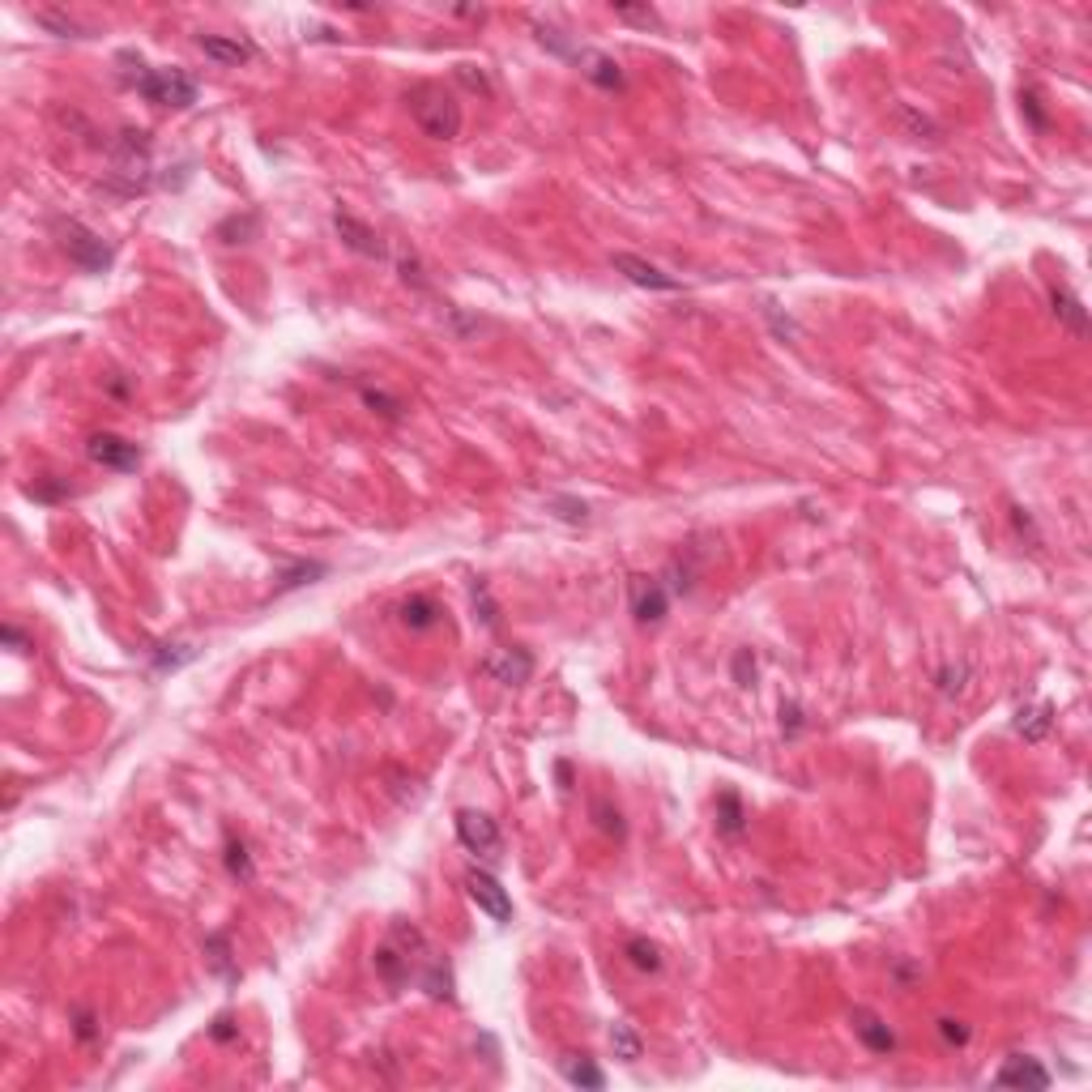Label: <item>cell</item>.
<instances>
[{
	"label": "cell",
	"mask_w": 1092,
	"mask_h": 1092,
	"mask_svg": "<svg viewBox=\"0 0 1092 1092\" xmlns=\"http://www.w3.org/2000/svg\"><path fill=\"white\" fill-rule=\"evenodd\" d=\"M410 102V116H414V124L427 133V137L435 141H453L457 133H461V102L453 99V94L445 90V86H414V90L406 94Z\"/></svg>",
	"instance_id": "obj_1"
},
{
	"label": "cell",
	"mask_w": 1092,
	"mask_h": 1092,
	"mask_svg": "<svg viewBox=\"0 0 1092 1092\" xmlns=\"http://www.w3.org/2000/svg\"><path fill=\"white\" fill-rule=\"evenodd\" d=\"M124 82L149 102H163V107H193L196 102V82L184 69H146L137 60V73H129Z\"/></svg>",
	"instance_id": "obj_2"
},
{
	"label": "cell",
	"mask_w": 1092,
	"mask_h": 1092,
	"mask_svg": "<svg viewBox=\"0 0 1092 1092\" xmlns=\"http://www.w3.org/2000/svg\"><path fill=\"white\" fill-rule=\"evenodd\" d=\"M56 235H60V248H65V257L73 260L77 269H86V273H102V269H112L116 252L112 243L102 240V235H94L90 226H82L77 218H56Z\"/></svg>",
	"instance_id": "obj_3"
},
{
	"label": "cell",
	"mask_w": 1092,
	"mask_h": 1092,
	"mask_svg": "<svg viewBox=\"0 0 1092 1092\" xmlns=\"http://www.w3.org/2000/svg\"><path fill=\"white\" fill-rule=\"evenodd\" d=\"M112 176L120 179V193H141L149 184V137L146 133H133L124 129L120 137L112 141Z\"/></svg>",
	"instance_id": "obj_4"
},
{
	"label": "cell",
	"mask_w": 1092,
	"mask_h": 1092,
	"mask_svg": "<svg viewBox=\"0 0 1092 1092\" xmlns=\"http://www.w3.org/2000/svg\"><path fill=\"white\" fill-rule=\"evenodd\" d=\"M457 836L461 845L474 853V858H487L495 862L500 858V824L482 811H457Z\"/></svg>",
	"instance_id": "obj_5"
},
{
	"label": "cell",
	"mask_w": 1092,
	"mask_h": 1092,
	"mask_svg": "<svg viewBox=\"0 0 1092 1092\" xmlns=\"http://www.w3.org/2000/svg\"><path fill=\"white\" fill-rule=\"evenodd\" d=\"M86 457H90L94 465H107V470L116 474H133L141 465V448L129 445L124 435H112V431H99L90 435V445H86Z\"/></svg>",
	"instance_id": "obj_6"
},
{
	"label": "cell",
	"mask_w": 1092,
	"mask_h": 1092,
	"mask_svg": "<svg viewBox=\"0 0 1092 1092\" xmlns=\"http://www.w3.org/2000/svg\"><path fill=\"white\" fill-rule=\"evenodd\" d=\"M465 888H470V900L491 917V922H512V900H508V892L500 888L495 875L470 870V875H465Z\"/></svg>",
	"instance_id": "obj_7"
},
{
	"label": "cell",
	"mask_w": 1092,
	"mask_h": 1092,
	"mask_svg": "<svg viewBox=\"0 0 1092 1092\" xmlns=\"http://www.w3.org/2000/svg\"><path fill=\"white\" fill-rule=\"evenodd\" d=\"M628 593H632V615H636L640 623H662V619H666L670 589L662 581H653V576H632Z\"/></svg>",
	"instance_id": "obj_8"
},
{
	"label": "cell",
	"mask_w": 1092,
	"mask_h": 1092,
	"mask_svg": "<svg viewBox=\"0 0 1092 1092\" xmlns=\"http://www.w3.org/2000/svg\"><path fill=\"white\" fill-rule=\"evenodd\" d=\"M334 231H337V240H342L351 252H359V257H367V260H384V257H389V248L380 243V235L371 231L367 223H359L354 213L337 210L334 213Z\"/></svg>",
	"instance_id": "obj_9"
},
{
	"label": "cell",
	"mask_w": 1092,
	"mask_h": 1092,
	"mask_svg": "<svg viewBox=\"0 0 1092 1092\" xmlns=\"http://www.w3.org/2000/svg\"><path fill=\"white\" fill-rule=\"evenodd\" d=\"M482 675L504 683V687H521L534 675V658H529L525 648H500V653H491V658L482 662Z\"/></svg>",
	"instance_id": "obj_10"
},
{
	"label": "cell",
	"mask_w": 1092,
	"mask_h": 1092,
	"mask_svg": "<svg viewBox=\"0 0 1092 1092\" xmlns=\"http://www.w3.org/2000/svg\"><path fill=\"white\" fill-rule=\"evenodd\" d=\"M611 265H615V273H623V278L640 290H679V282L670 278V273H662L653 260H640V257H632V252H615Z\"/></svg>",
	"instance_id": "obj_11"
},
{
	"label": "cell",
	"mask_w": 1092,
	"mask_h": 1092,
	"mask_svg": "<svg viewBox=\"0 0 1092 1092\" xmlns=\"http://www.w3.org/2000/svg\"><path fill=\"white\" fill-rule=\"evenodd\" d=\"M994 1084H1003V1088H1050V1071L1037 1063V1058L1016 1054V1058H1007V1063L999 1067Z\"/></svg>",
	"instance_id": "obj_12"
},
{
	"label": "cell",
	"mask_w": 1092,
	"mask_h": 1092,
	"mask_svg": "<svg viewBox=\"0 0 1092 1092\" xmlns=\"http://www.w3.org/2000/svg\"><path fill=\"white\" fill-rule=\"evenodd\" d=\"M196 47H201V56L213 60V65H248L252 56H257V47L243 43V39H226V35H201L196 39Z\"/></svg>",
	"instance_id": "obj_13"
},
{
	"label": "cell",
	"mask_w": 1092,
	"mask_h": 1092,
	"mask_svg": "<svg viewBox=\"0 0 1092 1092\" xmlns=\"http://www.w3.org/2000/svg\"><path fill=\"white\" fill-rule=\"evenodd\" d=\"M850 1024H853V1033L862 1037V1046L866 1050H875V1054H892L897 1050V1033H892L888 1024H883L875 1011H866V1007H858L850 1016Z\"/></svg>",
	"instance_id": "obj_14"
},
{
	"label": "cell",
	"mask_w": 1092,
	"mask_h": 1092,
	"mask_svg": "<svg viewBox=\"0 0 1092 1092\" xmlns=\"http://www.w3.org/2000/svg\"><path fill=\"white\" fill-rule=\"evenodd\" d=\"M572 60L581 65V73L589 77L593 86H602V90H623V73H619V65H615L611 56L593 52V47H576Z\"/></svg>",
	"instance_id": "obj_15"
},
{
	"label": "cell",
	"mask_w": 1092,
	"mask_h": 1092,
	"mask_svg": "<svg viewBox=\"0 0 1092 1092\" xmlns=\"http://www.w3.org/2000/svg\"><path fill=\"white\" fill-rule=\"evenodd\" d=\"M1011 725H1016V734L1024 742H1041L1050 734V725H1054V709H1050L1046 700L1028 704V709H1020V713H1016V722H1011Z\"/></svg>",
	"instance_id": "obj_16"
},
{
	"label": "cell",
	"mask_w": 1092,
	"mask_h": 1092,
	"mask_svg": "<svg viewBox=\"0 0 1092 1092\" xmlns=\"http://www.w3.org/2000/svg\"><path fill=\"white\" fill-rule=\"evenodd\" d=\"M1050 304H1054V316L1058 324H1067L1075 337H1088V312H1084V304L1071 295L1067 287H1054L1050 290Z\"/></svg>",
	"instance_id": "obj_17"
},
{
	"label": "cell",
	"mask_w": 1092,
	"mask_h": 1092,
	"mask_svg": "<svg viewBox=\"0 0 1092 1092\" xmlns=\"http://www.w3.org/2000/svg\"><path fill=\"white\" fill-rule=\"evenodd\" d=\"M398 615H401V623H406L410 632H427V628H435V623H440V615H445V611H440V606H435L427 593H410L406 602L398 606Z\"/></svg>",
	"instance_id": "obj_18"
},
{
	"label": "cell",
	"mask_w": 1092,
	"mask_h": 1092,
	"mask_svg": "<svg viewBox=\"0 0 1092 1092\" xmlns=\"http://www.w3.org/2000/svg\"><path fill=\"white\" fill-rule=\"evenodd\" d=\"M376 973H380L384 981H389L393 991H398V986H406V981L414 977V964H410L406 956H401L398 947H393L389 939H384V944L376 947Z\"/></svg>",
	"instance_id": "obj_19"
},
{
	"label": "cell",
	"mask_w": 1092,
	"mask_h": 1092,
	"mask_svg": "<svg viewBox=\"0 0 1092 1092\" xmlns=\"http://www.w3.org/2000/svg\"><path fill=\"white\" fill-rule=\"evenodd\" d=\"M414 981L427 991V999H453V969L445 964V956H440V952L423 964V973H418Z\"/></svg>",
	"instance_id": "obj_20"
},
{
	"label": "cell",
	"mask_w": 1092,
	"mask_h": 1092,
	"mask_svg": "<svg viewBox=\"0 0 1092 1092\" xmlns=\"http://www.w3.org/2000/svg\"><path fill=\"white\" fill-rule=\"evenodd\" d=\"M559 1071H564L568 1084H576V1088H606V1075L593 1067L589 1054H568L564 1063H559Z\"/></svg>",
	"instance_id": "obj_21"
},
{
	"label": "cell",
	"mask_w": 1092,
	"mask_h": 1092,
	"mask_svg": "<svg viewBox=\"0 0 1092 1092\" xmlns=\"http://www.w3.org/2000/svg\"><path fill=\"white\" fill-rule=\"evenodd\" d=\"M935 692L944 695V700H956V695L969 692V662L964 658L944 662V666L935 670Z\"/></svg>",
	"instance_id": "obj_22"
},
{
	"label": "cell",
	"mask_w": 1092,
	"mask_h": 1092,
	"mask_svg": "<svg viewBox=\"0 0 1092 1092\" xmlns=\"http://www.w3.org/2000/svg\"><path fill=\"white\" fill-rule=\"evenodd\" d=\"M257 213H231V218H223L218 223V240L223 243H252L257 240Z\"/></svg>",
	"instance_id": "obj_23"
},
{
	"label": "cell",
	"mask_w": 1092,
	"mask_h": 1092,
	"mask_svg": "<svg viewBox=\"0 0 1092 1092\" xmlns=\"http://www.w3.org/2000/svg\"><path fill=\"white\" fill-rule=\"evenodd\" d=\"M589 811H593V824L602 828L606 836H615V841H623V836H628V824H623V811H619V806H611L606 798H593Z\"/></svg>",
	"instance_id": "obj_24"
},
{
	"label": "cell",
	"mask_w": 1092,
	"mask_h": 1092,
	"mask_svg": "<svg viewBox=\"0 0 1092 1092\" xmlns=\"http://www.w3.org/2000/svg\"><path fill=\"white\" fill-rule=\"evenodd\" d=\"M717 828H722L725 836H739L742 828V803H739V794L734 789H722V798H717Z\"/></svg>",
	"instance_id": "obj_25"
},
{
	"label": "cell",
	"mask_w": 1092,
	"mask_h": 1092,
	"mask_svg": "<svg viewBox=\"0 0 1092 1092\" xmlns=\"http://www.w3.org/2000/svg\"><path fill=\"white\" fill-rule=\"evenodd\" d=\"M611 1050L623 1063H636V1058L645 1054V1041H640V1033L632 1024H611Z\"/></svg>",
	"instance_id": "obj_26"
},
{
	"label": "cell",
	"mask_w": 1092,
	"mask_h": 1092,
	"mask_svg": "<svg viewBox=\"0 0 1092 1092\" xmlns=\"http://www.w3.org/2000/svg\"><path fill=\"white\" fill-rule=\"evenodd\" d=\"M628 960L636 964L640 973H658L662 969V952H658V944H648V939H628Z\"/></svg>",
	"instance_id": "obj_27"
},
{
	"label": "cell",
	"mask_w": 1092,
	"mask_h": 1092,
	"mask_svg": "<svg viewBox=\"0 0 1092 1092\" xmlns=\"http://www.w3.org/2000/svg\"><path fill=\"white\" fill-rule=\"evenodd\" d=\"M26 495H30V500H39V504H60V500H69L73 491H69V482H60V478H35L26 487Z\"/></svg>",
	"instance_id": "obj_28"
},
{
	"label": "cell",
	"mask_w": 1092,
	"mask_h": 1092,
	"mask_svg": "<svg viewBox=\"0 0 1092 1092\" xmlns=\"http://www.w3.org/2000/svg\"><path fill=\"white\" fill-rule=\"evenodd\" d=\"M205 956H210L213 973H223V977H235V964H231V944H226V935H210V939H205Z\"/></svg>",
	"instance_id": "obj_29"
},
{
	"label": "cell",
	"mask_w": 1092,
	"mask_h": 1092,
	"mask_svg": "<svg viewBox=\"0 0 1092 1092\" xmlns=\"http://www.w3.org/2000/svg\"><path fill=\"white\" fill-rule=\"evenodd\" d=\"M453 73H457V82H461L470 94H482V99H491V94H495V86H491L487 69H478V65H457Z\"/></svg>",
	"instance_id": "obj_30"
},
{
	"label": "cell",
	"mask_w": 1092,
	"mask_h": 1092,
	"mask_svg": "<svg viewBox=\"0 0 1092 1092\" xmlns=\"http://www.w3.org/2000/svg\"><path fill=\"white\" fill-rule=\"evenodd\" d=\"M546 508L555 512L559 521H568V525H585V521H589V508H585L581 500H568V495H551Z\"/></svg>",
	"instance_id": "obj_31"
},
{
	"label": "cell",
	"mask_w": 1092,
	"mask_h": 1092,
	"mask_svg": "<svg viewBox=\"0 0 1092 1092\" xmlns=\"http://www.w3.org/2000/svg\"><path fill=\"white\" fill-rule=\"evenodd\" d=\"M226 870H231L240 883H252V858L243 841H226Z\"/></svg>",
	"instance_id": "obj_32"
},
{
	"label": "cell",
	"mask_w": 1092,
	"mask_h": 1092,
	"mask_svg": "<svg viewBox=\"0 0 1092 1092\" xmlns=\"http://www.w3.org/2000/svg\"><path fill=\"white\" fill-rule=\"evenodd\" d=\"M363 401H367L376 414H384V418H401V410H406L398 398H389L384 389H363Z\"/></svg>",
	"instance_id": "obj_33"
},
{
	"label": "cell",
	"mask_w": 1092,
	"mask_h": 1092,
	"mask_svg": "<svg viewBox=\"0 0 1092 1092\" xmlns=\"http://www.w3.org/2000/svg\"><path fill=\"white\" fill-rule=\"evenodd\" d=\"M611 13L619 22H632V26H658V13L648 5H611Z\"/></svg>",
	"instance_id": "obj_34"
},
{
	"label": "cell",
	"mask_w": 1092,
	"mask_h": 1092,
	"mask_svg": "<svg viewBox=\"0 0 1092 1092\" xmlns=\"http://www.w3.org/2000/svg\"><path fill=\"white\" fill-rule=\"evenodd\" d=\"M803 725H806L803 709H798L794 700L781 704V734H786V739H798V734H803Z\"/></svg>",
	"instance_id": "obj_35"
},
{
	"label": "cell",
	"mask_w": 1092,
	"mask_h": 1092,
	"mask_svg": "<svg viewBox=\"0 0 1092 1092\" xmlns=\"http://www.w3.org/2000/svg\"><path fill=\"white\" fill-rule=\"evenodd\" d=\"M35 22L39 26H47V30H56V35H82V26H77L73 18H60V13H35Z\"/></svg>",
	"instance_id": "obj_36"
},
{
	"label": "cell",
	"mask_w": 1092,
	"mask_h": 1092,
	"mask_svg": "<svg viewBox=\"0 0 1092 1092\" xmlns=\"http://www.w3.org/2000/svg\"><path fill=\"white\" fill-rule=\"evenodd\" d=\"M734 683L739 687L756 683V658H751V648H739V658H734Z\"/></svg>",
	"instance_id": "obj_37"
},
{
	"label": "cell",
	"mask_w": 1092,
	"mask_h": 1092,
	"mask_svg": "<svg viewBox=\"0 0 1092 1092\" xmlns=\"http://www.w3.org/2000/svg\"><path fill=\"white\" fill-rule=\"evenodd\" d=\"M474 611H482V623L487 628H495L500 623V615H495V602H491V593H487V585H474Z\"/></svg>",
	"instance_id": "obj_38"
},
{
	"label": "cell",
	"mask_w": 1092,
	"mask_h": 1092,
	"mask_svg": "<svg viewBox=\"0 0 1092 1092\" xmlns=\"http://www.w3.org/2000/svg\"><path fill=\"white\" fill-rule=\"evenodd\" d=\"M939 1037H944L947 1046H964V1041H969V1024L947 1016V1020H939Z\"/></svg>",
	"instance_id": "obj_39"
},
{
	"label": "cell",
	"mask_w": 1092,
	"mask_h": 1092,
	"mask_svg": "<svg viewBox=\"0 0 1092 1092\" xmlns=\"http://www.w3.org/2000/svg\"><path fill=\"white\" fill-rule=\"evenodd\" d=\"M764 316H769V320H772V329H777V337H789V342H794V337H798L794 320H789V316H781V312H777V304H764Z\"/></svg>",
	"instance_id": "obj_40"
},
{
	"label": "cell",
	"mask_w": 1092,
	"mask_h": 1092,
	"mask_svg": "<svg viewBox=\"0 0 1092 1092\" xmlns=\"http://www.w3.org/2000/svg\"><path fill=\"white\" fill-rule=\"evenodd\" d=\"M900 120H905L909 129L917 133V137H935V124L926 120V116H913V112H909V107H900Z\"/></svg>",
	"instance_id": "obj_41"
},
{
	"label": "cell",
	"mask_w": 1092,
	"mask_h": 1092,
	"mask_svg": "<svg viewBox=\"0 0 1092 1092\" xmlns=\"http://www.w3.org/2000/svg\"><path fill=\"white\" fill-rule=\"evenodd\" d=\"M73 1020H77V1024H73V1028H77V1037H82V1041H94V1033H99V1028H94V1016H90V1011H77Z\"/></svg>",
	"instance_id": "obj_42"
},
{
	"label": "cell",
	"mask_w": 1092,
	"mask_h": 1092,
	"mask_svg": "<svg viewBox=\"0 0 1092 1092\" xmlns=\"http://www.w3.org/2000/svg\"><path fill=\"white\" fill-rule=\"evenodd\" d=\"M210 1037H213V1041H231V1037H235V1024H231V1016H218V1020H213Z\"/></svg>",
	"instance_id": "obj_43"
},
{
	"label": "cell",
	"mask_w": 1092,
	"mask_h": 1092,
	"mask_svg": "<svg viewBox=\"0 0 1092 1092\" xmlns=\"http://www.w3.org/2000/svg\"><path fill=\"white\" fill-rule=\"evenodd\" d=\"M0 636H5V645H13V648H18V653H26V636H22V632L13 628V623H9V628H5V632H0Z\"/></svg>",
	"instance_id": "obj_44"
}]
</instances>
